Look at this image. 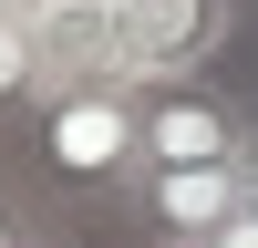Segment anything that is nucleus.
Here are the masks:
<instances>
[{
  "instance_id": "obj_5",
  "label": "nucleus",
  "mask_w": 258,
  "mask_h": 248,
  "mask_svg": "<svg viewBox=\"0 0 258 248\" xmlns=\"http://www.w3.org/2000/svg\"><path fill=\"white\" fill-rule=\"evenodd\" d=\"M52 93V52H41V31H31V11H0V114H31V103Z\"/></svg>"
},
{
  "instance_id": "obj_6",
  "label": "nucleus",
  "mask_w": 258,
  "mask_h": 248,
  "mask_svg": "<svg viewBox=\"0 0 258 248\" xmlns=\"http://www.w3.org/2000/svg\"><path fill=\"white\" fill-rule=\"evenodd\" d=\"M52 238V227L31 217V197H21V186H0V248H41Z\"/></svg>"
},
{
  "instance_id": "obj_9",
  "label": "nucleus",
  "mask_w": 258,
  "mask_h": 248,
  "mask_svg": "<svg viewBox=\"0 0 258 248\" xmlns=\"http://www.w3.org/2000/svg\"><path fill=\"white\" fill-rule=\"evenodd\" d=\"M41 248H62V238H41Z\"/></svg>"
},
{
  "instance_id": "obj_3",
  "label": "nucleus",
  "mask_w": 258,
  "mask_h": 248,
  "mask_svg": "<svg viewBox=\"0 0 258 248\" xmlns=\"http://www.w3.org/2000/svg\"><path fill=\"white\" fill-rule=\"evenodd\" d=\"M258 145V114L227 83H155L145 93V165H238Z\"/></svg>"
},
{
  "instance_id": "obj_1",
  "label": "nucleus",
  "mask_w": 258,
  "mask_h": 248,
  "mask_svg": "<svg viewBox=\"0 0 258 248\" xmlns=\"http://www.w3.org/2000/svg\"><path fill=\"white\" fill-rule=\"evenodd\" d=\"M21 165L73 197H124L145 176V93L135 83H52L21 114Z\"/></svg>"
},
{
  "instance_id": "obj_4",
  "label": "nucleus",
  "mask_w": 258,
  "mask_h": 248,
  "mask_svg": "<svg viewBox=\"0 0 258 248\" xmlns=\"http://www.w3.org/2000/svg\"><path fill=\"white\" fill-rule=\"evenodd\" d=\"M124 207L145 217L155 248H207L227 217H248V186H238V165H145L124 186Z\"/></svg>"
},
{
  "instance_id": "obj_2",
  "label": "nucleus",
  "mask_w": 258,
  "mask_h": 248,
  "mask_svg": "<svg viewBox=\"0 0 258 248\" xmlns=\"http://www.w3.org/2000/svg\"><path fill=\"white\" fill-rule=\"evenodd\" d=\"M238 31V0H114V83H197Z\"/></svg>"
},
{
  "instance_id": "obj_8",
  "label": "nucleus",
  "mask_w": 258,
  "mask_h": 248,
  "mask_svg": "<svg viewBox=\"0 0 258 248\" xmlns=\"http://www.w3.org/2000/svg\"><path fill=\"white\" fill-rule=\"evenodd\" d=\"M238 186H248V207H258V145H248V155H238Z\"/></svg>"
},
{
  "instance_id": "obj_7",
  "label": "nucleus",
  "mask_w": 258,
  "mask_h": 248,
  "mask_svg": "<svg viewBox=\"0 0 258 248\" xmlns=\"http://www.w3.org/2000/svg\"><path fill=\"white\" fill-rule=\"evenodd\" d=\"M207 248H258V207H248V217H227V227H217Z\"/></svg>"
}]
</instances>
